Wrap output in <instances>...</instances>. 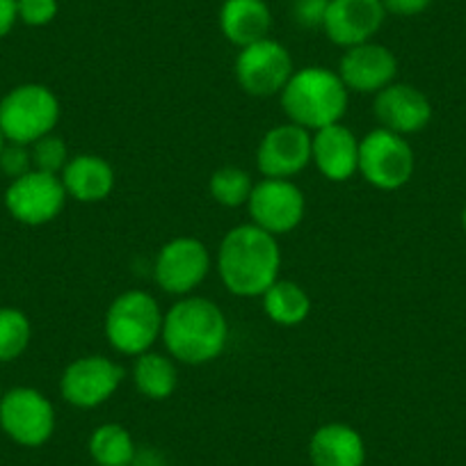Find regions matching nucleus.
Wrapping results in <instances>:
<instances>
[{
    "mask_svg": "<svg viewBox=\"0 0 466 466\" xmlns=\"http://www.w3.org/2000/svg\"><path fill=\"white\" fill-rule=\"evenodd\" d=\"M281 266L275 236L257 224H240L224 236L218 252L222 284L238 298H258L277 281Z\"/></svg>",
    "mask_w": 466,
    "mask_h": 466,
    "instance_id": "obj_1",
    "label": "nucleus"
},
{
    "mask_svg": "<svg viewBox=\"0 0 466 466\" xmlns=\"http://www.w3.org/2000/svg\"><path fill=\"white\" fill-rule=\"evenodd\" d=\"M163 340L183 364H208L222 355L228 325L222 309L206 298H186L163 318Z\"/></svg>",
    "mask_w": 466,
    "mask_h": 466,
    "instance_id": "obj_2",
    "label": "nucleus"
},
{
    "mask_svg": "<svg viewBox=\"0 0 466 466\" xmlns=\"http://www.w3.org/2000/svg\"><path fill=\"white\" fill-rule=\"evenodd\" d=\"M281 107L289 119L307 131L339 124L348 110V87L339 74L322 66L295 71L281 89Z\"/></svg>",
    "mask_w": 466,
    "mask_h": 466,
    "instance_id": "obj_3",
    "label": "nucleus"
},
{
    "mask_svg": "<svg viewBox=\"0 0 466 466\" xmlns=\"http://www.w3.org/2000/svg\"><path fill=\"white\" fill-rule=\"evenodd\" d=\"M163 313L154 295L127 290L110 304L106 313V336L116 352L140 357L163 334Z\"/></svg>",
    "mask_w": 466,
    "mask_h": 466,
    "instance_id": "obj_4",
    "label": "nucleus"
},
{
    "mask_svg": "<svg viewBox=\"0 0 466 466\" xmlns=\"http://www.w3.org/2000/svg\"><path fill=\"white\" fill-rule=\"evenodd\" d=\"M57 119L60 101L46 85H16L0 98V131L7 142L30 147L53 133Z\"/></svg>",
    "mask_w": 466,
    "mask_h": 466,
    "instance_id": "obj_5",
    "label": "nucleus"
},
{
    "mask_svg": "<svg viewBox=\"0 0 466 466\" xmlns=\"http://www.w3.org/2000/svg\"><path fill=\"white\" fill-rule=\"evenodd\" d=\"M0 430L19 446L39 448L56 432V410L37 389H10L0 400Z\"/></svg>",
    "mask_w": 466,
    "mask_h": 466,
    "instance_id": "obj_6",
    "label": "nucleus"
},
{
    "mask_svg": "<svg viewBox=\"0 0 466 466\" xmlns=\"http://www.w3.org/2000/svg\"><path fill=\"white\" fill-rule=\"evenodd\" d=\"M414 167V151L398 133L378 128L360 142L361 177L380 190H398L407 186Z\"/></svg>",
    "mask_w": 466,
    "mask_h": 466,
    "instance_id": "obj_7",
    "label": "nucleus"
},
{
    "mask_svg": "<svg viewBox=\"0 0 466 466\" xmlns=\"http://www.w3.org/2000/svg\"><path fill=\"white\" fill-rule=\"evenodd\" d=\"M66 190L57 174L33 172L15 178L5 190V208L12 218L28 227H39L62 213L66 201Z\"/></svg>",
    "mask_w": 466,
    "mask_h": 466,
    "instance_id": "obj_8",
    "label": "nucleus"
},
{
    "mask_svg": "<svg viewBox=\"0 0 466 466\" xmlns=\"http://www.w3.org/2000/svg\"><path fill=\"white\" fill-rule=\"evenodd\" d=\"M293 74L289 48L270 37L240 48L236 57V78L252 96H272L281 92Z\"/></svg>",
    "mask_w": 466,
    "mask_h": 466,
    "instance_id": "obj_9",
    "label": "nucleus"
},
{
    "mask_svg": "<svg viewBox=\"0 0 466 466\" xmlns=\"http://www.w3.org/2000/svg\"><path fill=\"white\" fill-rule=\"evenodd\" d=\"M124 369L101 355L80 357L71 361L60 380V393L69 405L92 410L103 405L119 389Z\"/></svg>",
    "mask_w": 466,
    "mask_h": 466,
    "instance_id": "obj_10",
    "label": "nucleus"
},
{
    "mask_svg": "<svg viewBox=\"0 0 466 466\" xmlns=\"http://www.w3.org/2000/svg\"><path fill=\"white\" fill-rule=\"evenodd\" d=\"M248 206L254 224L277 236L293 231L302 222L307 201L302 190L289 178H263L254 186Z\"/></svg>",
    "mask_w": 466,
    "mask_h": 466,
    "instance_id": "obj_11",
    "label": "nucleus"
},
{
    "mask_svg": "<svg viewBox=\"0 0 466 466\" xmlns=\"http://www.w3.org/2000/svg\"><path fill=\"white\" fill-rule=\"evenodd\" d=\"M210 270V254L197 238H174L160 249L156 258V284L172 295H187L206 279Z\"/></svg>",
    "mask_w": 466,
    "mask_h": 466,
    "instance_id": "obj_12",
    "label": "nucleus"
},
{
    "mask_svg": "<svg viewBox=\"0 0 466 466\" xmlns=\"http://www.w3.org/2000/svg\"><path fill=\"white\" fill-rule=\"evenodd\" d=\"M382 0H327L325 28L327 37L336 46H360L370 42L384 24Z\"/></svg>",
    "mask_w": 466,
    "mask_h": 466,
    "instance_id": "obj_13",
    "label": "nucleus"
},
{
    "mask_svg": "<svg viewBox=\"0 0 466 466\" xmlns=\"http://www.w3.org/2000/svg\"><path fill=\"white\" fill-rule=\"evenodd\" d=\"M311 142L307 128L281 124L263 136L257 151L258 169L266 178H289L311 163Z\"/></svg>",
    "mask_w": 466,
    "mask_h": 466,
    "instance_id": "obj_14",
    "label": "nucleus"
},
{
    "mask_svg": "<svg viewBox=\"0 0 466 466\" xmlns=\"http://www.w3.org/2000/svg\"><path fill=\"white\" fill-rule=\"evenodd\" d=\"M339 76L348 92L378 94L396 83L398 60L382 44L366 42L343 53L339 62Z\"/></svg>",
    "mask_w": 466,
    "mask_h": 466,
    "instance_id": "obj_15",
    "label": "nucleus"
},
{
    "mask_svg": "<svg viewBox=\"0 0 466 466\" xmlns=\"http://www.w3.org/2000/svg\"><path fill=\"white\" fill-rule=\"evenodd\" d=\"M373 110L382 128L398 136L423 131L432 119L430 98L419 87L407 83H391L378 92Z\"/></svg>",
    "mask_w": 466,
    "mask_h": 466,
    "instance_id": "obj_16",
    "label": "nucleus"
},
{
    "mask_svg": "<svg viewBox=\"0 0 466 466\" xmlns=\"http://www.w3.org/2000/svg\"><path fill=\"white\" fill-rule=\"evenodd\" d=\"M311 160L318 172L329 181H348L352 174L360 172V140L343 124H331L316 131Z\"/></svg>",
    "mask_w": 466,
    "mask_h": 466,
    "instance_id": "obj_17",
    "label": "nucleus"
},
{
    "mask_svg": "<svg viewBox=\"0 0 466 466\" xmlns=\"http://www.w3.org/2000/svg\"><path fill=\"white\" fill-rule=\"evenodd\" d=\"M309 457L313 466H364L366 443L355 428L345 423H327L313 432Z\"/></svg>",
    "mask_w": 466,
    "mask_h": 466,
    "instance_id": "obj_18",
    "label": "nucleus"
},
{
    "mask_svg": "<svg viewBox=\"0 0 466 466\" xmlns=\"http://www.w3.org/2000/svg\"><path fill=\"white\" fill-rule=\"evenodd\" d=\"M66 195L83 204L103 201L115 187V172L101 156L80 154L69 158L60 174Z\"/></svg>",
    "mask_w": 466,
    "mask_h": 466,
    "instance_id": "obj_19",
    "label": "nucleus"
},
{
    "mask_svg": "<svg viewBox=\"0 0 466 466\" xmlns=\"http://www.w3.org/2000/svg\"><path fill=\"white\" fill-rule=\"evenodd\" d=\"M219 28L228 42L245 48L268 37L272 28V12L266 0H224L219 10Z\"/></svg>",
    "mask_w": 466,
    "mask_h": 466,
    "instance_id": "obj_20",
    "label": "nucleus"
},
{
    "mask_svg": "<svg viewBox=\"0 0 466 466\" xmlns=\"http://www.w3.org/2000/svg\"><path fill=\"white\" fill-rule=\"evenodd\" d=\"M263 298V311L270 320H275L277 325L284 327H295L302 320H307L309 311H311V298L307 295V290L302 289L295 281H281L277 279Z\"/></svg>",
    "mask_w": 466,
    "mask_h": 466,
    "instance_id": "obj_21",
    "label": "nucleus"
},
{
    "mask_svg": "<svg viewBox=\"0 0 466 466\" xmlns=\"http://www.w3.org/2000/svg\"><path fill=\"white\" fill-rule=\"evenodd\" d=\"M133 382L142 396L151 400H165L178 387V370L174 361L165 355L145 352L133 366Z\"/></svg>",
    "mask_w": 466,
    "mask_h": 466,
    "instance_id": "obj_22",
    "label": "nucleus"
},
{
    "mask_svg": "<svg viewBox=\"0 0 466 466\" xmlns=\"http://www.w3.org/2000/svg\"><path fill=\"white\" fill-rule=\"evenodd\" d=\"M87 448L98 466H131L136 460L131 432L119 423L98 425L89 437Z\"/></svg>",
    "mask_w": 466,
    "mask_h": 466,
    "instance_id": "obj_23",
    "label": "nucleus"
},
{
    "mask_svg": "<svg viewBox=\"0 0 466 466\" xmlns=\"http://www.w3.org/2000/svg\"><path fill=\"white\" fill-rule=\"evenodd\" d=\"M33 325L28 316L15 307H0V364L15 361L30 345Z\"/></svg>",
    "mask_w": 466,
    "mask_h": 466,
    "instance_id": "obj_24",
    "label": "nucleus"
},
{
    "mask_svg": "<svg viewBox=\"0 0 466 466\" xmlns=\"http://www.w3.org/2000/svg\"><path fill=\"white\" fill-rule=\"evenodd\" d=\"M252 190H254L252 177H249L245 169L233 167V165L215 169L213 177H210L208 181L210 197H213L218 204L228 206V208L248 204Z\"/></svg>",
    "mask_w": 466,
    "mask_h": 466,
    "instance_id": "obj_25",
    "label": "nucleus"
},
{
    "mask_svg": "<svg viewBox=\"0 0 466 466\" xmlns=\"http://www.w3.org/2000/svg\"><path fill=\"white\" fill-rule=\"evenodd\" d=\"M30 156H33V169L46 174H62L65 165L69 163V151H66L65 140L53 136V133L44 136L42 140L33 142L30 145Z\"/></svg>",
    "mask_w": 466,
    "mask_h": 466,
    "instance_id": "obj_26",
    "label": "nucleus"
},
{
    "mask_svg": "<svg viewBox=\"0 0 466 466\" xmlns=\"http://www.w3.org/2000/svg\"><path fill=\"white\" fill-rule=\"evenodd\" d=\"M0 172L10 177L12 181L24 174L33 172V156H30V147L16 145V142H7L3 154H0Z\"/></svg>",
    "mask_w": 466,
    "mask_h": 466,
    "instance_id": "obj_27",
    "label": "nucleus"
},
{
    "mask_svg": "<svg viewBox=\"0 0 466 466\" xmlns=\"http://www.w3.org/2000/svg\"><path fill=\"white\" fill-rule=\"evenodd\" d=\"M19 21L30 28L48 25L57 16V0H16Z\"/></svg>",
    "mask_w": 466,
    "mask_h": 466,
    "instance_id": "obj_28",
    "label": "nucleus"
},
{
    "mask_svg": "<svg viewBox=\"0 0 466 466\" xmlns=\"http://www.w3.org/2000/svg\"><path fill=\"white\" fill-rule=\"evenodd\" d=\"M327 0H298L295 5V19L304 28H318L325 24Z\"/></svg>",
    "mask_w": 466,
    "mask_h": 466,
    "instance_id": "obj_29",
    "label": "nucleus"
},
{
    "mask_svg": "<svg viewBox=\"0 0 466 466\" xmlns=\"http://www.w3.org/2000/svg\"><path fill=\"white\" fill-rule=\"evenodd\" d=\"M382 3H384V10L400 16L423 15V12L432 5V0H382Z\"/></svg>",
    "mask_w": 466,
    "mask_h": 466,
    "instance_id": "obj_30",
    "label": "nucleus"
},
{
    "mask_svg": "<svg viewBox=\"0 0 466 466\" xmlns=\"http://www.w3.org/2000/svg\"><path fill=\"white\" fill-rule=\"evenodd\" d=\"M19 21L16 0H0V39L7 37Z\"/></svg>",
    "mask_w": 466,
    "mask_h": 466,
    "instance_id": "obj_31",
    "label": "nucleus"
},
{
    "mask_svg": "<svg viewBox=\"0 0 466 466\" xmlns=\"http://www.w3.org/2000/svg\"><path fill=\"white\" fill-rule=\"evenodd\" d=\"M5 145H7V140H5V136H3V131H0V154H3Z\"/></svg>",
    "mask_w": 466,
    "mask_h": 466,
    "instance_id": "obj_32",
    "label": "nucleus"
},
{
    "mask_svg": "<svg viewBox=\"0 0 466 466\" xmlns=\"http://www.w3.org/2000/svg\"><path fill=\"white\" fill-rule=\"evenodd\" d=\"M461 224H464V231H466V204H464V210H461Z\"/></svg>",
    "mask_w": 466,
    "mask_h": 466,
    "instance_id": "obj_33",
    "label": "nucleus"
},
{
    "mask_svg": "<svg viewBox=\"0 0 466 466\" xmlns=\"http://www.w3.org/2000/svg\"><path fill=\"white\" fill-rule=\"evenodd\" d=\"M0 400H3V389H0Z\"/></svg>",
    "mask_w": 466,
    "mask_h": 466,
    "instance_id": "obj_34",
    "label": "nucleus"
}]
</instances>
